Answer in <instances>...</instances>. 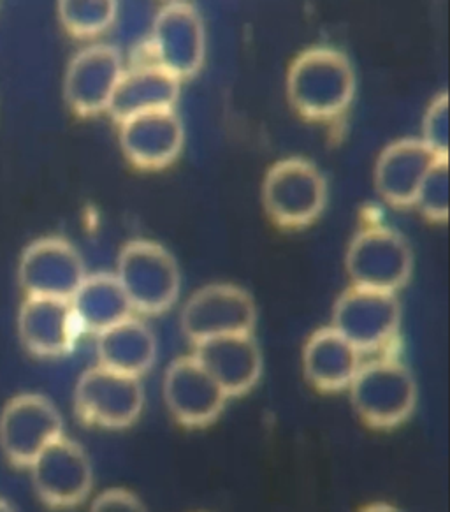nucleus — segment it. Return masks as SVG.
Here are the masks:
<instances>
[{
    "mask_svg": "<svg viewBox=\"0 0 450 512\" xmlns=\"http://www.w3.org/2000/svg\"><path fill=\"white\" fill-rule=\"evenodd\" d=\"M356 92L349 59L331 48H313L292 62L287 94L294 110L312 120L340 117Z\"/></svg>",
    "mask_w": 450,
    "mask_h": 512,
    "instance_id": "nucleus-1",
    "label": "nucleus"
},
{
    "mask_svg": "<svg viewBox=\"0 0 450 512\" xmlns=\"http://www.w3.org/2000/svg\"><path fill=\"white\" fill-rule=\"evenodd\" d=\"M120 286L131 301L132 310L159 315L175 305L180 294V270L173 256L159 243H127L118 257Z\"/></svg>",
    "mask_w": 450,
    "mask_h": 512,
    "instance_id": "nucleus-2",
    "label": "nucleus"
},
{
    "mask_svg": "<svg viewBox=\"0 0 450 512\" xmlns=\"http://www.w3.org/2000/svg\"><path fill=\"white\" fill-rule=\"evenodd\" d=\"M352 405L373 428H394L412 416L417 386L407 366L378 359L361 366L349 386Z\"/></svg>",
    "mask_w": 450,
    "mask_h": 512,
    "instance_id": "nucleus-3",
    "label": "nucleus"
},
{
    "mask_svg": "<svg viewBox=\"0 0 450 512\" xmlns=\"http://www.w3.org/2000/svg\"><path fill=\"white\" fill-rule=\"evenodd\" d=\"M269 217L285 229H301L319 219L326 205V182L312 162L285 159L269 169L262 187Z\"/></svg>",
    "mask_w": 450,
    "mask_h": 512,
    "instance_id": "nucleus-4",
    "label": "nucleus"
},
{
    "mask_svg": "<svg viewBox=\"0 0 450 512\" xmlns=\"http://www.w3.org/2000/svg\"><path fill=\"white\" fill-rule=\"evenodd\" d=\"M347 271L356 287L394 294L410 278L412 250L396 231L366 227L350 243Z\"/></svg>",
    "mask_w": 450,
    "mask_h": 512,
    "instance_id": "nucleus-5",
    "label": "nucleus"
},
{
    "mask_svg": "<svg viewBox=\"0 0 450 512\" xmlns=\"http://www.w3.org/2000/svg\"><path fill=\"white\" fill-rule=\"evenodd\" d=\"M62 428L60 412L46 396H15L0 414L2 453L16 469H30L44 447L64 435Z\"/></svg>",
    "mask_w": 450,
    "mask_h": 512,
    "instance_id": "nucleus-6",
    "label": "nucleus"
},
{
    "mask_svg": "<svg viewBox=\"0 0 450 512\" xmlns=\"http://www.w3.org/2000/svg\"><path fill=\"white\" fill-rule=\"evenodd\" d=\"M145 393L138 377L118 374L104 366L81 375L74 391V409L85 425L125 428L138 419Z\"/></svg>",
    "mask_w": 450,
    "mask_h": 512,
    "instance_id": "nucleus-7",
    "label": "nucleus"
},
{
    "mask_svg": "<svg viewBox=\"0 0 450 512\" xmlns=\"http://www.w3.org/2000/svg\"><path fill=\"white\" fill-rule=\"evenodd\" d=\"M400 321V303L394 294L354 286L336 301L331 328L363 354L389 344Z\"/></svg>",
    "mask_w": 450,
    "mask_h": 512,
    "instance_id": "nucleus-8",
    "label": "nucleus"
},
{
    "mask_svg": "<svg viewBox=\"0 0 450 512\" xmlns=\"http://www.w3.org/2000/svg\"><path fill=\"white\" fill-rule=\"evenodd\" d=\"M39 498L51 509H71L90 495L94 470L85 449L67 437L53 440L30 465Z\"/></svg>",
    "mask_w": 450,
    "mask_h": 512,
    "instance_id": "nucleus-9",
    "label": "nucleus"
},
{
    "mask_svg": "<svg viewBox=\"0 0 450 512\" xmlns=\"http://www.w3.org/2000/svg\"><path fill=\"white\" fill-rule=\"evenodd\" d=\"M255 319V303L247 291L213 284L190 296L182 312V330L196 345L210 338L252 333Z\"/></svg>",
    "mask_w": 450,
    "mask_h": 512,
    "instance_id": "nucleus-10",
    "label": "nucleus"
},
{
    "mask_svg": "<svg viewBox=\"0 0 450 512\" xmlns=\"http://www.w3.org/2000/svg\"><path fill=\"white\" fill-rule=\"evenodd\" d=\"M18 277L27 296L71 300L87 271L80 252L71 243L48 236L23 250Z\"/></svg>",
    "mask_w": 450,
    "mask_h": 512,
    "instance_id": "nucleus-11",
    "label": "nucleus"
},
{
    "mask_svg": "<svg viewBox=\"0 0 450 512\" xmlns=\"http://www.w3.org/2000/svg\"><path fill=\"white\" fill-rule=\"evenodd\" d=\"M153 55L157 64L182 81L201 69L206 36L201 16L187 2H171L160 9L153 23Z\"/></svg>",
    "mask_w": 450,
    "mask_h": 512,
    "instance_id": "nucleus-12",
    "label": "nucleus"
},
{
    "mask_svg": "<svg viewBox=\"0 0 450 512\" xmlns=\"http://www.w3.org/2000/svg\"><path fill=\"white\" fill-rule=\"evenodd\" d=\"M122 74V59L113 46L95 44L81 50L67 67L64 80L69 108L80 117H95L108 111Z\"/></svg>",
    "mask_w": 450,
    "mask_h": 512,
    "instance_id": "nucleus-13",
    "label": "nucleus"
},
{
    "mask_svg": "<svg viewBox=\"0 0 450 512\" xmlns=\"http://www.w3.org/2000/svg\"><path fill=\"white\" fill-rule=\"evenodd\" d=\"M164 398L176 421L189 428L211 425L227 402V395L194 356L176 359L167 368Z\"/></svg>",
    "mask_w": 450,
    "mask_h": 512,
    "instance_id": "nucleus-14",
    "label": "nucleus"
},
{
    "mask_svg": "<svg viewBox=\"0 0 450 512\" xmlns=\"http://www.w3.org/2000/svg\"><path fill=\"white\" fill-rule=\"evenodd\" d=\"M23 347L39 358H60L73 351L81 331L71 301L27 296L18 314Z\"/></svg>",
    "mask_w": 450,
    "mask_h": 512,
    "instance_id": "nucleus-15",
    "label": "nucleus"
},
{
    "mask_svg": "<svg viewBox=\"0 0 450 512\" xmlns=\"http://www.w3.org/2000/svg\"><path fill=\"white\" fill-rule=\"evenodd\" d=\"M194 358L227 398L245 395L261 379V349L250 333L204 340L196 344Z\"/></svg>",
    "mask_w": 450,
    "mask_h": 512,
    "instance_id": "nucleus-16",
    "label": "nucleus"
},
{
    "mask_svg": "<svg viewBox=\"0 0 450 512\" xmlns=\"http://www.w3.org/2000/svg\"><path fill=\"white\" fill-rule=\"evenodd\" d=\"M183 139L185 132L175 110L150 111L120 124L122 150L139 169H162L175 162Z\"/></svg>",
    "mask_w": 450,
    "mask_h": 512,
    "instance_id": "nucleus-17",
    "label": "nucleus"
},
{
    "mask_svg": "<svg viewBox=\"0 0 450 512\" xmlns=\"http://www.w3.org/2000/svg\"><path fill=\"white\" fill-rule=\"evenodd\" d=\"M438 161L421 139H401L385 148L375 169V185L392 206H412L424 176Z\"/></svg>",
    "mask_w": 450,
    "mask_h": 512,
    "instance_id": "nucleus-18",
    "label": "nucleus"
},
{
    "mask_svg": "<svg viewBox=\"0 0 450 512\" xmlns=\"http://www.w3.org/2000/svg\"><path fill=\"white\" fill-rule=\"evenodd\" d=\"M180 97V80L157 66H143L122 74L109 101V115L117 124L150 111L173 110Z\"/></svg>",
    "mask_w": 450,
    "mask_h": 512,
    "instance_id": "nucleus-19",
    "label": "nucleus"
},
{
    "mask_svg": "<svg viewBox=\"0 0 450 512\" xmlns=\"http://www.w3.org/2000/svg\"><path fill=\"white\" fill-rule=\"evenodd\" d=\"M308 381L326 393L349 388L359 368L361 352L333 328L313 333L303 352Z\"/></svg>",
    "mask_w": 450,
    "mask_h": 512,
    "instance_id": "nucleus-20",
    "label": "nucleus"
},
{
    "mask_svg": "<svg viewBox=\"0 0 450 512\" xmlns=\"http://www.w3.org/2000/svg\"><path fill=\"white\" fill-rule=\"evenodd\" d=\"M81 331L101 335L132 317V305L118 278L109 273L87 275L71 298Z\"/></svg>",
    "mask_w": 450,
    "mask_h": 512,
    "instance_id": "nucleus-21",
    "label": "nucleus"
},
{
    "mask_svg": "<svg viewBox=\"0 0 450 512\" xmlns=\"http://www.w3.org/2000/svg\"><path fill=\"white\" fill-rule=\"evenodd\" d=\"M99 365L118 374H146L157 358V340L138 319H127L97 335Z\"/></svg>",
    "mask_w": 450,
    "mask_h": 512,
    "instance_id": "nucleus-22",
    "label": "nucleus"
},
{
    "mask_svg": "<svg viewBox=\"0 0 450 512\" xmlns=\"http://www.w3.org/2000/svg\"><path fill=\"white\" fill-rule=\"evenodd\" d=\"M62 27L78 39L94 37L108 30L117 18V2L111 0H62L59 2Z\"/></svg>",
    "mask_w": 450,
    "mask_h": 512,
    "instance_id": "nucleus-23",
    "label": "nucleus"
},
{
    "mask_svg": "<svg viewBox=\"0 0 450 512\" xmlns=\"http://www.w3.org/2000/svg\"><path fill=\"white\" fill-rule=\"evenodd\" d=\"M414 205L433 222L449 217V159H438L424 176Z\"/></svg>",
    "mask_w": 450,
    "mask_h": 512,
    "instance_id": "nucleus-24",
    "label": "nucleus"
},
{
    "mask_svg": "<svg viewBox=\"0 0 450 512\" xmlns=\"http://www.w3.org/2000/svg\"><path fill=\"white\" fill-rule=\"evenodd\" d=\"M421 141L438 159H449V97L445 92L426 111Z\"/></svg>",
    "mask_w": 450,
    "mask_h": 512,
    "instance_id": "nucleus-25",
    "label": "nucleus"
},
{
    "mask_svg": "<svg viewBox=\"0 0 450 512\" xmlns=\"http://www.w3.org/2000/svg\"><path fill=\"white\" fill-rule=\"evenodd\" d=\"M90 512H146V509L134 493L117 488L95 498Z\"/></svg>",
    "mask_w": 450,
    "mask_h": 512,
    "instance_id": "nucleus-26",
    "label": "nucleus"
},
{
    "mask_svg": "<svg viewBox=\"0 0 450 512\" xmlns=\"http://www.w3.org/2000/svg\"><path fill=\"white\" fill-rule=\"evenodd\" d=\"M361 512H400L396 507H392V505L387 504H375L370 505V507H366Z\"/></svg>",
    "mask_w": 450,
    "mask_h": 512,
    "instance_id": "nucleus-27",
    "label": "nucleus"
},
{
    "mask_svg": "<svg viewBox=\"0 0 450 512\" xmlns=\"http://www.w3.org/2000/svg\"><path fill=\"white\" fill-rule=\"evenodd\" d=\"M0 512H16L15 509H13V505L8 504L6 500H2L0 498Z\"/></svg>",
    "mask_w": 450,
    "mask_h": 512,
    "instance_id": "nucleus-28",
    "label": "nucleus"
}]
</instances>
